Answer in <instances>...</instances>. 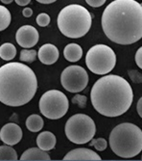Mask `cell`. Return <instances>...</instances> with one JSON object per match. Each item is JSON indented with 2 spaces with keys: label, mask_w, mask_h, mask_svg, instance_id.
Returning <instances> with one entry per match:
<instances>
[{
  "label": "cell",
  "mask_w": 142,
  "mask_h": 161,
  "mask_svg": "<svg viewBox=\"0 0 142 161\" xmlns=\"http://www.w3.org/2000/svg\"><path fill=\"white\" fill-rule=\"evenodd\" d=\"M17 152L13 150L10 145H5L0 147V161L1 160H18Z\"/></svg>",
  "instance_id": "d6986e66"
},
{
  "label": "cell",
  "mask_w": 142,
  "mask_h": 161,
  "mask_svg": "<svg viewBox=\"0 0 142 161\" xmlns=\"http://www.w3.org/2000/svg\"><path fill=\"white\" fill-rule=\"evenodd\" d=\"M1 1L4 3V4H10V3H12L13 0H1Z\"/></svg>",
  "instance_id": "4dcf8cb0"
},
{
  "label": "cell",
  "mask_w": 142,
  "mask_h": 161,
  "mask_svg": "<svg viewBox=\"0 0 142 161\" xmlns=\"http://www.w3.org/2000/svg\"><path fill=\"white\" fill-rule=\"evenodd\" d=\"M0 140H1V138H0Z\"/></svg>",
  "instance_id": "d6a6232c"
},
{
  "label": "cell",
  "mask_w": 142,
  "mask_h": 161,
  "mask_svg": "<svg viewBox=\"0 0 142 161\" xmlns=\"http://www.w3.org/2000/svg\"><path fill=\"white\" fill-rule=\"evenodd\" d=\"M128 74H129V76L133 80V82H134V83H142V75L140 74V72H138L137 70L132 69V70L128 71Z\"/></svg>",
  "instance_id": "cb8c5ba5"
},
{
  "label": "cell",
  "mask_w": 142,
  "mask_h": 161,
  "mask_svg": "<svg viewBox=\"0 0 142 161\" xmlns=\"http://www.w3.org/2000/svg\"><path fill=\"white\" fill-rule=\"evenodd\" d=\"M38 2L41 3V4H51V3H54L57 0H37Z\"/></svg>",
  "instance_id": "f546056e"
},
{
  "label": "cell",
  "mask_w": 142,
  "mask_h": 161,
  "mask_svg": "<svg viewBox=\"0 0 142 161\" xmlns=\"http://www.w3.org/2000/svg\"><path fill=\"white\" fill-rule=\"evenodd\" d=\"M21 160H26V161H32V160H50V155L46 151H43L39 148H31L25 151L21 157Z\"/></svg>",
  "instance_id": "9a60e30c"
},
{
  "label": "cell",
  "mask_w": 142,
  "mask_h": 161,
  "mask_svg": "<svg viewBox=\"0 0 142 161\" xmlns=\"http://www.w3.org/2000/svg\"><path fill=\"white\" fill-rule=\"evenodd\" d=\"M63 55L69 62H78L83 56V49L77 43H69L63 49Z\"/></svg>",
  "instance_id": "2e32d148"
},
{
  "label": "cell",
  "mask_w": 142,
  "mask_h": 161,
  "mask_svg": "<svg viewBox=\"0 0 142 161\" xmlns=\"http://www.w3.org/2000/svg\"><path fill=\"white\" fill-rule=\"evenodd\" d=\"M40 113L50 120L61 119L66 114L69 106L67 97L59 90L45 92L39 99Z\"/></svg>",
  "instance_id": "ba28073f"
},
{
  "label": "cell",
  "mask_w": 142,
  "mask_h": 161,
  "mask_svg": "<svg viewBox=\"0 0 142 161\" xmlns=\"http://www.w3.org/2000/svg\"><path fill=\"white\" fill-rule=\"evenodd\" d=\"M37 23L41 27H45L50 23V17L45 13H41L37 17Z\"/></svg>",
  "instance_id": "603a6c76"
},
{
  "label": "cell",
  "mask_w": 142,
  "mask_h": 161,
  "mask_svg": "<svg viewBox=\"0 0 142 161\" xmlns=\"http://www.w3.org/2000/svg\"><path fill=\"white\" fill-rule=\"evenodd\" d=\"M90 100L94 109L105 117L126 113L134 101L133 88L125 78L109 75L98 79L91 88Z\"/></svg>",
  "instance_id": "7a4b0ae2"
},
{
  "label": "cell",
  "mask_w": 142,
  "mask_h": 161,
  "mask_svg": "<svg viewBox=\"0 0 142 161\" xmlns=\"http://www.w3.org/2000/svg\"><path fill=\"white\" fill-rule=\"evenodd\" d=\"M135 63L140 69H142V47H140L135 53Z\"/></svg>",
  "instance_id": "484cf974"
},
{
  "label": "cell",
  "mask_w": 142,
  "mask_h": 161,
  "mask_svg": "<svg viewBox=\"0 0 142 161\" xmlns=\"http://www.w3.org/2000/svg\"><path fill=\"white\" fill-rule=\"evenodd\" d=\"M61 83L64 89L70 93H80L86 89L89 84L87 70L80 66H69L61 75Z\"/></svg>",
  "instance_id": "9c48e42d"
},
{
  "label": "cell",
  "mask_w": 142,
  "mask_h": 161,
  "mask_svg": "<svg viewBox=\"0 0 142 161\" xmlns=\"http://www.w3.org/2000/svg\"><path fill=\"white\" fill-rule=\"evenodd\" d=\"M16 40L21 47L31 48L38 42V32L34 26L24 25L17 31Z\"/></svg>",
  "instance_id": "30bf717a"
},
{
  "label": "cell",
  "mask_w": 142,
  "mask_h": 161,
  "mask_svg": "<svg viewBox=\"0 0 142 161\" xmlns=\"http://www.w3.org/2000/svg\"><path fill=\"white\" fill-rule=\"evenodd\" d=\"M38 89L35 72L28 66L11 62L0 68V101L18 107L28 103Z\"/></svg>",
  "instance_id": "3957f363"
},
{
  "label": "cell",
  "mask_w": 142,
  "mask_h": 161,
  "mask_svg": "<svg viewBox=\"0 0 142 161\" xmlns=\"http://www.w3.org/2000/svg\"><path fill=\"white\" fill-rule=\"evenodd\" d=\"M89 145L91 147H94L97 151L102 152L105 151L108 147V142L104 138H98V139H91Z\"/></svg>",
  "instance_id": "7402d4cb"
},
{
  "label": "cell",
  "mask_w": 142,
  "mask_h": 161,
  "mask_svg": "<svg viewBox=\"0 0 142 161\" xmlns=\"http://www.w3.org/2000/svg\"><path fill=\"white\" fill-rule=\"evenodd\" d=\"M16 3L19 6H26L30 3L31 0H15Z\"/></svg>",
  "instance_id": "f1b7e54d"
},
{
  "label": "cell",
  "mask_w": 142,
  "mask_h": 161,
  "mask_svg": "<svg viewBox=\"0 0 142 161\" xmlns=\"http://www.w3.org/2000/svg\"><path fill=\"white\" fill-rule=\"evenodd\" d=\"M57 139L56 136L50 132V131H43L40 132L37 137V145L38 147L43 151H50L53 150L56 146Z\"/></svg>",
  "instance_id": "5bb4252c"
},
{
  "label": "cell",
  "mask_w": 142,
  "mask_h": 161,
  "mask_svg": "<svg viewBox=\"0 0 142 161\" xmlns=\"http://www.w3.org/2000/svg\"><path fill=\"white\" fill-rule=\"evenodd\" d=\"M109 147L117 156H136L142 151V130L131 123L116 125L109 134Z\"/></svg>",
  "instance_id": "277c9868"
},
{
  "label": "cell",
  "mask_w": 142,
  "mask_h": 161,
  "mask_svg": "<svg viewBox=\"0 0 142 161\" xmlns=\"http://www.w3.org/2000/svg\"><path fill=\"white\" fill-rule=\"evenodd\" d=\"M101 23L111 42L132 45L142 38V5L135 0H114L104 10Z\"/></svg>",
  "instance_id": "6da1fadb"
},
{
  "label": "cell",
  "mask_w": 142,
  "mask_h": 161,
  "mask_svg": "<svg viewBox=\"0 0 142 161\" xmlns=\"http://www.w3.org/2000/svg\"><path fill=\"white\" fill-rule=\"evenodd\" d=\"M39 61L44 65H52L56 63L59 59V49L57 48L52 43H45L42 47H40L38 53Z\"/></svg>",
  "instance_id": "7c38bea8"
},
{
  "label": "cell",
  "mask_w": 142,
  "mask_h": 161,
  "mask_svg": "<svg viewBox=\"0 0 142 161\" xmlns=\"http://www.w3.org/2000/svg\"><path fill=\"white\" fill-rule=\"evenodd\" d=\"M43 120L40 116L37 114L30 115L26 120V127L32 132H38L43 127Z\"/></svg>",
  "instance_id": "e0dca14e"
},
{
  "label": "cell",
  "mask_w": 142,
  "mask_h": 161,
  "mask_svg": "<svg viewBox=\"0 0 142 161\" xmlns=\"http://www.w3.org/2000/svg\"><path fill=\"white\" fill-rule=\"evenodd\" d=\"M63 160H73V161H87V160H101V157L99 156L94 151L89 149H75L69 152L64 157Z\"/></svg>",
  "instance_id": "4fadbf2b"
},
{
  "label": "cell",
  "mask_w": 142,
  "mask_h": 161,
  "mask_svg": "<svg viewBox=\"0 0 142 161\" xmlns=\"http://www.w3.org/2000/svg\"><path fill=\"white\" fill-rule=\"evenodd\" d=\"M0 138L6 145H17L22 138V129L17 124H6L0 130Z\"/></svg>",
  "instance_id": "8fae6325"
},
{
  "label": "cell",
  "mask_w": 142,
  "mask_h": 161,
  "mask_svg": "<svg viewBox=\"0 0 142 161\" xmlns=\"http://www.w3.org/2000/svg\"><path fill=\"white\" fill-rule=\"evenodd\" d=\"M11 20L12 17L10 11L6 7L0 5V31H3L6 28H8Z\"/></svg>",
  "instance_id": "ffe728a7"
},
{
  "label": "cell",
  "mask_w": 142,
  "mask_h": 161,
  "mask_svg": "<svg viewBox=\"0 0 142 161\" xmlns=\"http://www.w3.org/2000/svg\"><path fill=\"white\" fill-rule=\"evenodd\" d=\"M65 135L74 144L83 145L90 142L96 133L94 121L86 114L71 116L65 124Z\"/></svg>",
  "instance_id": "8992f818"
},
{
  "label": "cell",
  "mask_w": 142,
  "mask_h": 161,
  "mask_svg": "<svg viewBox=\"0 0 142 161\" xmlns=\"http://www.w3.org/2000/svg\"><path fill=\"white\" fill-rule=\"evenodd\" d=\"M86 64L89 69L95 75H107L116 64V55L109 47L96 45L87 53Z\"/></svg>",
  "instance_id": "52a82bcc"
},
{
  "label": "cell",
  "mask_w": 142,
  "mask_h": 161,
  "mask_svg": "<svg viewBox=\"0 0 142 161\" xmlns=\"http://www.w3.org/2000/svg\"><path fill=\"white\" fill-rule=\"evenodd\" d=\"M37 51L35 49H27L23 48L20 51L19 60L21 62H27V63H33L37 59Z\"/></svg>",
  "instance_id": "44dd1931"
},
{
  "label": "cell",
  "mask_w": 142,
  "mask_h": 161,
  "mask_svg": "<svg viewBox=\"0 0 142 161\" xmlns=\"http://www.w3.org/2000/svg\"><path fill=\"white\" fill-rule=\"evenodd\" d=\"M141 159H142V155H141Z\"/></svg>",
  "instance_id": "1f68e13d"
},
{
  "label": "cell",
  "mask_w": 142,
  "mask_h": 161,
  "mask_svg": "<svg viewBox=\"0 0 142 161\" xmlns=\"http://www.w3.org/2000/svg\"><path fill=\"white\" fill-rule=\"evenodd\" d=\"M107 1V0H86V2L93 7V8H98V7H101L102 5L105 4V2Z\"/></svg>",
  "instance_id": "d4e9b609"
},
{
  "label": "cell",
  "mask_w": 142,
  "mask_h": 161,
  "mask_svg": "<svg viewBox=\"0 0 142 161\" xmlns=\"http://www.w3.org/2000/svg\"><path fill=\"white\" fill-rule=\"evenodd\" d=\"M22 14L25 18H30L32 14H33V10L31 8H25L23 11H22Z\"/></svg>",
  "instance_id": "83f0119b"
},
{
  "label": "cell",
  "mask_w": 142,
  "mask_h": 161,
  "mask_svg": "<svg viewBox=\"0 0 142 161\" xmlns=\"http://www.w3.org/2000/svg\"><path fill=\"white\" fill-rule=\"evenodd\" d=\"M136 110L138 115L140 116V118H142V97L139 98V100L137 101V104H136Z\"/></svg>",
  "instance_id": "4316f807"
},
{
  "label": "cell",
  "mask_w": 142,
  "mask_h": 161,
  "mask_svg": "<svg viewBox=\"0 0 142 161\" xmlns=\"http://www.w3.org/2000/svg\"><path fill=\"white\" fill-rule=\"evenodd\" d=\"M57 22L60 31L65 37L79 39L89 31L92 17L84 6L71 4L61 10Z\"/></svg>",
  "instance_id": "5b68a950"
},
{
  "label": "cell",
  "mask_w": 142,
  "mask_h": 161,
  "mask_svg": "<svg viewBox=\"0 0 142 161\" xmlns=\"http://www.w3.org/2000/svg\"><path fill=\"white\" fill-rule=\"evenodd\" d=\"M17 55L16 47L10 42H5L0 47V58L5 61H11Z\"/></svg>",
  "instance_id": "ac0fdd59"
}]
</instances>
